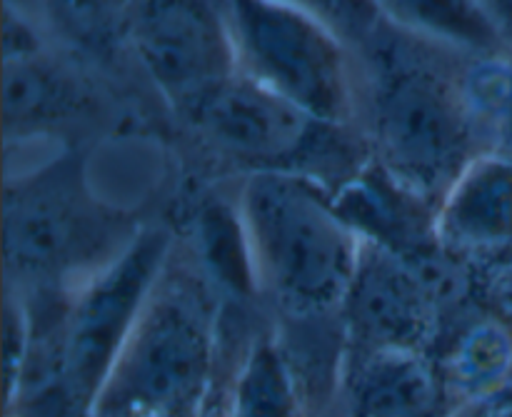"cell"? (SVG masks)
Instances as JSON below:
<instances>
[{
	"mask_svg": "<svg viewBox=\"0 0 512 417\" xmlns=\"http://www.w3.org/2000/svg\"><path fill=\"white\" fill-rule=\"evenodd\" d=\"M138 230L100 203L78 158L60 155L5 188V258L18 280L45 288L90 273L120 253Z\"/></svg>",
	"mask_w": 512,
	"mask_h": 417,
	"instance_id": "277c9868",
	"label": "cell"
},
{
	"mask_svg": "<svg viewBox=\"0 0 512 417\" xmlns=\"http://www.w3.org/2000/svg\"><path fill=\"white\" fill-rule=\"evenodd\" d=\"M220 155L248 165L250 173H303L318 178L315 160L333 155L338 125L315 120L238 70L188 118ZM323 183V180H320Z\"/></svg>",
	"mask_w": 512,
	"mask_h": 417,
	"instance_id": "ba28073f",
	"label": "cell"
},
{
	"mask_svg": "<svg viewBox=\"0 0 512 417\" xmlns=\"http://www.w3.org/2000/svg\"><path fill=\"white\" fill-rule=\"evenodd\" d=\"M455 50L385 23L358 50V108L380 170L415 198L438 205L478 158L480 130L468 70L445 60Z\"/></svg>",
	"mask_w": 512,
	"mask_h": 417,
	"instance_id": "6da1fadb",
	"label": "cell"
},
{
	"mask_svg": "<svg viewBox=\"0 0 512 417\" xmlns=\"http://www.w3.org/2000/svg\"><path fill=\"white\" fill-rule=\"evenodd\" d=\"M218 315L200 280L168 263L90 417H200L218 370Z\"/></svg>",
	"mask_w": 512,
	"mask_h": 417,
	"instance_id": "3957f363",
	"label": "cell"
},
{
	"mask_svg": "<svg viewBox=\"0 0 512 417\" xmlns=\"http://www.w3.org/2000/svg\"><path fill=\"white\" fill-rule=\"evenodd\" d=\"M170 250L173 245L163 230H138L115 258L63 293L65 378L85 417L168 268Z\"/></svg>",
	"mask_w": 512,
	"mask_h": 417,
	"instance_id": "8992f818",
	"label": "cell"
},
{
	"mask_svg": "<svg viewBox=\"0 0 512 417\" xmlns=\"http://www.w3.org/2000/svg\"><path fill=\"white\" fill-rule=\"evenodd\" d=\"M480 8L493 18V23L498 25L500 33L505 35V40H512V0H478Z\"/></svg>",
	"mask_w": 512,
	"mask_h": 417,
	"instance_id": "ac0fdd59",
	"label": "cell"
},
{
	"mask_svg": "<svg viewBox=\"0 0 512 417\" xmlns=\"http://www.w3.org/2000/svg\"><path fill=\"white\" fill-rule=\"evenodd\" d=\"M388 25L470 58L498 55L508 43L478 0H375Z\"/></svg>",
	"mask_w": 512,
	"mask_h": 417,
	"instance_id": "4fadbf2b",
	"label": "cell"
},
{
	"mask_svg": "<svg viewBox=\"0 0 512 417\" xmlns=\"http://www.w3.org/2000/svg\"><path fill=\"white\" fill-rule=\"evenodd\" d=\"M435 240L463 255L512 248V158L480 153L435 205Z\"/></svg>",
	"mask_w": 512,
	"mask_h": 417,
	"instance_id": "30bf717a",
	"label": "cell"
},
{
	"mask_svg": "<svg viewBox=\"0 0 512 417\" xmlns=\"http://www.w3.org/2000/svg\"><path fill=\"white\" fill-rule=\"evenodd\" d=\"M238 70L315 120L358 115V55L343 35L290 0H228Z\"/></svg>",
	"mask_w": 512,
	"mask_h": 417,
	"instance_id": "5b68a950",
	"label": "cell"
},
{
	"mask_svg": "<svg viewBox=\"0 0 512 417\" xmlns=\"http://www.w3.org/2000/svg\"><path fill=\"white\" fill-rule=\"evenodd\" d=\"M478 408L480 413H483V417H512V393L510 390H505V393H500L498 398H493L485 405H478Z\"/></svg>",
	"mask_w": 512,
	"mask_h": 417,
	"instance_id": "d6986e66",
	"label": "cell"
},
{
	"mask_svg": "<svg viewBox=\"0 0 512 417\" xmlns=\"http://www.w3.org/2000/svg\"><path fill=\"white\" fill-rule=\"evenodd\" d=\"M45 23L78 53L110 58L123 35V0H35Z\"/></svg>",
	"mask_w": 512,
	"mask_h": 417,
	"instance_id": "2e32d148",
	"label": "cell"
},
{
	"mask_svg": "<svg viewBox=\"0 0 512 417\" xmlns=\"http://www.w3.org/2000/svg\"><path fill=\"white\" fill-rule=\"evenodd\" d=\"M290 3L318 15L323 23L348 40L355 53L385 25L375 0H290Z\"/></svg>",
	"mask_w": 512,
	"mask_h": 417,
	"instance_id": "e0dca14e",
	"label": "cell"
},
{
	"mask_svg": "<svg viewBox=\"0 0 512 417\" xmlns=\"http://www.w3.org/2000/svg\"><path fill=\"white\" fill-rule=\"evenodd\" d=\"M85 93L73 75L45 55H5L3 60V118L5 138H28L58 123H70L85 110Z\"/></svg>",
	"mask_w": 512,
	"mask_h": 417,
	"instance_id": "7c38bea8",
	"label": "cell"
},
{
	"mask_svg": "<svg viewBox=\"0 0 512 417\" xmlns=\"http://www.w3.org/2000/svg\"><path fill=\"white\" fill-rule=\"evenodd\" d=\"M440 370L448 398L478 408L508 390L512 378V335L495 320L475 323L450 348Z\"/></svg>",
	"mask_w": 512,
	"mask_h": 417,
	"instance_id": "9a60e30c",
	"label": "cell"
},
{
	"mask_svg": "<svg viewBox=\"0 0 512 417\" xmlns=\"http://www.w3.org/2000/svg\"><path fill=\"white\" fill-rule=\"evenodd\" d=\"M345 360L378 350H420L433 333V305L425 285L400 263L398 253L365 243L363 260L343 310Z\"/></svg>",
	"mask_w": 512,
	"mask_h": 417,
	"instance_id": "9c48e42d",
	"label": "cell"
},
{
	"mask_svg": "<svg viewBox=\"0 0 512 417\" xmlns=\"http://www.w3.org/2000/svg\"><path fill=\"white\" fill-rule=\"evenodd\" d=\"M458 417H483V413H480V408H463Z\"/></svg>",
	"mask_w": 512,
	"mask_h": 417,
	"instance_id": "ffe728a7",
	"label": "cell"
},
{
	"mask_svg": "<svg viewBox=\"0 0 512 417\" xmlns=\"http://www.w3.org/2000/svg\"><path fill=\"white\" fill-rule=\"evenodd\" d=\"M123 35L185 120L238 73L228 0H123Z\"/></svg>",
	"mask_w": 512,
	"mask_h": 417,
	"instance_id": "52a82bcc",
	"label": "cell"
},
{
	"mask_svg": "<svg viewBox=\"0 0 512 417\" xmlns=\"http://www.w3.org/2000/svg\"><path fill=\"white\" fill-rule=\"evenodd\" d=\"M345 417H443L440 370L420 350H378L340 363Z\"/></svg>",
	"mask_w": 512,
	"mask_h": 417,
	"instance_id": "8fae6325",
	"label": "cell"
},
{
	"mask_svg": "<svg viewBox=\"0 0 512 417\" xmlns=\"http://www.w3.org/2000/svg\"><path fill=\"white\" fill-rule=\"evenodd\" d=\"M250 280L293 318L340 313L365 240L325 183L303 173H250L238 195Z\"/></svg>",
	"mask_w": 512,
	"mask_h": 417,
	"instance_id": "7a4b0ae2",
	"label": "cell"
},
{
	"mask_svg": "<svg viewBox=\"0 0 512 417\" xmlns=\"http://www.w3.org/2000/svg\"><path fill=\"white\" fill-rule=\"evenodd\" d=\"M225 417H303V390L278 335L260 333L238 358Z\"/></svg>",
	"mask_w": 512,
	"mask_h": 417,
	"instance_id": "5bb4252c",
	"label": "cell"
}]
</instances>
